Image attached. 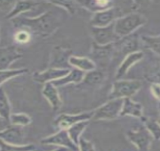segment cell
Here are the masks:
<instances>
[{"label": "cell", "mask_w": 160, "mask_h": 151, "mask_svg": "<svg viewBox=\"0 0 160 151\" xmlns=\"http://www.w3.org/2000/svg\"><path fill=\"white\" fill-rule=\"evenodd\" d=\"M42 94L48 100L54 110H58L62 105L61 98L58 93L57 88L52 83H45L42 89Z\"/></svg>", "instance_id": "cell-13"}, {"label": "cell", "mask_w": 160, "mask_h": 151, "mask_svg": "<svg viewBox=\"0 0 160 151\" xmlns=\"http://www.w3.org/2000/svg\"><path fill=\"white\" fill-rule=\"evenodd\" d=\"M11 104L6 93L2 87H0V118L9 122L11 113Z\"/></svg>", "instance_id": "cell-20"}, {"label": "cell", "mask_w": 160, "mask_h": 151, "mask_svg": "<svg viewBox=\"0 0 160 151\" xmlns=\"http://www.w3.org/2000/svg\"><path fill=\"white\" fill-rule=\"evenodd\" d=\"M158 123H159V124L160 125V103H159V119H158Z\"/></svg>", "instance_id": "cell-37"}, {"label": "cell", "mask_w": 160, "mask_h": 151, "mask_svg": "<svg viewBox=\"0 0 160 151\" xmlns=\"http://www.w3.org/2000/svg\"><path fill=\"white\" fill-rule=\"evenodd\" d=\"M76 3L82 5L85 8L94 12V13L106 10L112 7V3L109 1H79Z\"/></svg>", "instance_id": "cell-21"}, {"label": "cell", "mask_w": 160, "mask_h": 151, "mask_svg": "<svg viewBox=\"0 0 160 151\" xmlns=\"http://www.w3.org/2000/svg\"><path fill=\"white\" fill-rule=\"evenodd\" d=\"M143 40L149 48L160 56V36H144Z\"/></svg>", "instance_id": "cell-29"}, {"label": "cell", "mask_w": 160, "mask_h": 151, "mask_svg": "<svg viewBox=\"0 0 160 151\" xmlns=\"http://www.w3.org/2000/svg\"><path fill=\"white\" fill-rule=\"evenodd\" d=\"M70 73L69 69H61L52 67L42 72H35L32 75L34 81L39 83H47L61 79Z\"/></svg>", "instance_id": "cell-11"}, {"label": "cell", "mask_w": 160, "mask_h": 151, "mask_svg": "<svg viewBox=\"0 0 160 151\" xmlns=\"http://www.w3.org/2000/svg\"><path fill=\"white\" fill-rule=\"evenodd\" d=\"M143 57V54L141 52H135L128 54L120 65L117 73H116V79H120L122 76H124L126 74V73L128 71L129 68H131L132 65L137 63L140 60L142 59Z\"/></svg>", "instance_id": "cell-17"}, {"label": "cell", "mask_w": 160, "mask_h": 151, "mask_svg": "<svg viewBox=\"0 0 160 151\" xmlns=\"http://www.w3.org/2000/svg\"><path fill=\"white\" fill-rule=\"evenodd\" d=\"M103 78H104V76L102 72L94 70L85 74L82 81L87 85H95L100 84L103 80Z\"/></svg>", "instance_id": "cell-24"}, {"label": "cell", "mask_w": 160, "mask_h": 151, "mask_svg": "<svg viewBox=\"0 0 160 151\" xmlns=\"http://www.w3.org/2000/svg\"><path fill=\"white\" fill-rule=\"evenodd\" d=\"M92 37L97 45H107L119 39L114 30V23L104 27H92Z\"/></svg>", "instance_id": "cell-6"}, {"label": "cell", "mask_w": 160, "mask_h": 151, "mask_svg": "<svg viewBox=\"0 0 160 151\" xmlns=\"http://www.w3.org/2000/svg\"><path fill=\"white\" fill-rule=\"evenodd\" d=\"M37 147L34 144L13 145L9 144L0 140V151H36Z\"/></svg>", "instance_id": "cell-23"}, {"label": "cell", "mask_w": 160, "mask_h": 151, "mask_svg": "<svg viewBox=\"0 0 160 151\" xmlns=\"http://www.w3.org/2000/svg\"><path fill=\"white\" fill-rule=\"evenodd\" d=\"M28 71V70L26 68L21 69H14V70H0V87L1 85L8 81V79L12 78L15 77V76L22 75L23 73H26Z\"/></svg>", "instance_id": "cell-25"}, {"label": "cell", "mask_w": 160, "mask_h": 151, "mask_svg": "<svg viewBox=\"0 0 160 151\" xmlns=\"http://www.w3.org/2000/svg\"><path fill=\"white\" fill-rule=\"evenodd\" d=\"M14 40L20 44H26L30 41V33L25 30H19L14 35Z\"/></svg>", "instance_id": "cell-30"}, {"label": "cell", "mask_w": 160, "mask_h": 151, "mask_svg": "<svg viewBox=\"0 0 160 151\" xmlns=\"http://www.w3.org/2000/svg\"><path fill=\"white\" fill-rule=\"evenodd\" d=\"M143 114V107L141 103L134 102L130 98H124L120 116H132L134 117H141Z\"/></svg>", "instance_id": "cell-15"}, {"label": "cell", "mask_w": 160, "mask_h": 151, "mask_svg": "<svg viewBox=\"0 0 160 151\" xmlns=\"http://www.w3.org/2000/svg\"><path fill=\"white\" fill-rule=\"evenodd\" d=\"M146 23L143 16L138 13H130L118 18L114 22V30L119 37L128 36Z\"/></svg>", "instance_id": "cell-2"}, {"label": "cell", "mask_w": 160, "mask_h": 151, "mask_svg": "<svg viewBox=\"0 0 160 151\" xmlns=\"http://www.w3.org/2000/svg\"><path fill=\"white\" fill-rule=\"evenodd\" d=\"M142 86L139 80H119L113 83L110 99L127 98L132 97Z\"/></svg>", "instance_id": "cell-3"}, {"label": "cell", "mask_w": 160, "mask_h": 151, "mask_svg": "<svg viewBox=\"0 0 160 151\" xmlns=\"http://www.w3.org/2000/svg\"><path fill=\"white\" fill-rule=\"evenodd\" d=\"M145 125L154 139L160 140V125L157 121L148 119L145 121Z\"/></svg>", "instance_id": "cell-28"}, {"label": "cell", "mask_w": 160, "mask_h": 151, "mask_svg": "<svg viewBox=\"0 0 160 151\" xmlns=\"http://www.w3.org/2000/svg\"><path fill=\"white\" fill-rule=\"evenodd\" d=\"M121 14V12L117 8H110L101 12H96L91 20L90 23L94 27H104L114 23Z\"/></svg>", "instance_id": "cell-8"}, {"label": "cell", "mask_w": 160, "mask_h": 151, "mask_svg": "<svg viewBox=\"0 0 160 151\" xmlns=\"http://www.w3.org/2000/svg\"><path fill=\"white\" fill-rule=\"evenodd\" d=\"M21 58V54L13 45L0 48V70H8L9 67L14 61Z\"/></svg>", "instance_id": "cell-12"}, {"label": "cell", "mask_w": 160, "mask_h": 151, "mask_svg": "<svg viewBox=\"0 0 160 151\" xmlns=\"http://www.w3.org/2000/svg\"><path fill=\"white\" fill-rule=\"evenodd\" d=\"M94 115V111L88 113H82L79 114H61L54 121V125L61 129L67 130L69 128L72 126L76 123L82 121H89L92 119Z\"/></svg>", "instance_id": "cell-10"}, {"label": "cell", "mask_w": 160, "mask_h": 151, "mask_svg": "<svg viewBox=\"0 0 160 151\" xmlns=\"http://www.w3.org/2000/svg\"><path fill=\"white\" fill-rule=\"evenodd\" d=\"M150 91L152 95L160 101V84L155 83L150 86Z\"/></svg>", "instance_id": "cell-35"}, {"label": "cell", "mask_w": 160, "mask_h": 151, "mask_svg": "<svg viewBox=\"0 0 160 151\" xmlns=\"http://www.w3.org/2000/svg\"><path fill=\"white\" fill-rule=\"evenodd\" d=\"M42 2H34V1H18L15 2L14 5L9 13L6 15L7 19H13L14 18L21 15L23 12L31 10L38 5H41Z\"/></svg>", "instance_id": "cell-16"}, {"label": "cell", "mask_w": 160, "mask_h": 151, "mask_svg": "<svg viewBox=\"0 0 160 151\" xmlns=\"http://www.w3.org/2000/svg\"><path fill=\"white\" fill-rule=\"evenodd\" d=\"M9 123L13 125L23 127L31 123V119L25 113H13L10 116Z\"/></svg>", "instance_id": "cell-26"}, {"label": "cell", "mask_w": 160, "mask_h": 151, "mask_svg": "<svg viewBox=\"0 0 160 151\" xmlns=\"http://www.w3.org/2000/svg\"><path fill=\"white\" fill-rule=\"evenodd\" d=\"M51 3L53 5H60L61 7H63V8H64L65 9H66L69 13H70V14L75 13L76 5H75V3H73V2H66V1L51 2Z\"/></svg>", "instance_id": "cell-32"}, {"label": "cell", "mask_w": 160, "mask_h": 151, "mask_svg": "<svg viewBox=\"0 0 160 151\" xmlns=\"http://www.w3.org/2000/svg\"><path fill=\"white\" fill-rule=\"evenodd\" d=\"M71 52L67 49H64L61 47H56L53 50L52 54V65L54 68H63V66H66L67 63H69V59L70 58Z\"/></svg>", "instance_id": "cell-14"}, {"label": "cell", "mask_w": 160, "mask_h": 151, "mask_svg": "<svg viewBox=\"0 0 160 151\" xmlns=\"http://www.w3.org/2000/svg\"><path fill=\"white\" fill-rule=\"evenodd\" d=\"M69 64L83 72H90L95 69V63L89 58L84 57L71 55L69 59Z\"/></svg>", "instance_id": "cell-19"}, {"label": "cell", "mask_w": 160, "mask_h": 151, "mask_svg": "<svg viewBox=\"0 0 160 151\" xmlns=\"http://www.w3.org/2000/svg\"><path fill=\"white\" fill-rule=\"evenodd\" d=\"M138 47V43L136 40L129 39L125 42V44L122 45V52L126 54H131L136 52V49Z\"/></svg>", "instance_id": "cell-31"}, {"label": "cell", "mask_w": 160, "mask_h": 151, "mask_svg": "<svg viewBox=\"0 0 160 151\" xmlns=\"http://www.w3.org/2000/svg\"><path fill=\"white\" fill-rule=\"evenodd\" d=\"M14 26L27 28L40 36H48L55 31L63 22V15L58 11L49 10L38 17L26 18L18 15L12 19Z\"/></svg>", "instance_id": "cell-1"}, {"label": "cell", "mask_w": 160, "mask_h": 151, "mask_svg": "<svg viewBox=\"0 0 160 151\" xmlns=\"http://www.w3.org/2000/svg\"><path fill=\"white\" fill-rule=\"evenodd\" d=\"M0 140L9 144H26L22 127L18 125H12L0 131Z\"/></svg>", "instance_id": "cell-9"}, {"label": "cell", "mask_w": 160, "mask_h": 151, "mask_svg": "<svg viewBox=\"0 0 160 151\" xmlns=\"http://www.w3.org/2000/svg\"><path fill=\"white\" fill-rule=\"evenodd\" d=\"M14 3H15V2L0 1V10L6 11V12H8V14L13 8Z\"/></svg>", "instance_id": "cell-34"}, {"label": "cell", "mask_w": 160, "mask_h": 151, "mask_svg": "<svg viewBox=\"0 0 160 151\" xmlns=\"http://www.w3.org/2000/svg\"><path fill=\"white\" fill-rule=\"evenodd\" d=\"M85 74V72L81 71L78 69H74V70L70 71V73L65 76L59 79L54 80V81L52 82V83L56 88L70 84V83H79L84 79Z\"/></svg>", "instance_id": "cell-18"}, {"label": "cell", "mask_w": 160, "mask_h": 151, "mask_svg": "<svg viewBox=\"0 0 160 151\" xmlns=\"http://www.w3.org/2000/svg\"><path fill=\"white\" fill-rule=\"evenodd\" d=\"M123 101H124V99L122 98L110 100L109 102L102 105L95 111H94L92 119L104 120L116 119V117L120 116Z\"/></svg>", "instance_id": "cell-4"}, {"label": "cell", "mask_w": 160, "mask_h": 151, "mask_svg": "<svg viewBox=\"0 0 160 151\" xmlns=\"http://www.w3.org/2000/svg\"><path fill=\"white\" fill-rule=\"evenodd\" d=\"M89 123V121H82L80 123H76L73 125L72 126L70 127L67 129V132H68L69 136L71 138L72 142L75 143L76 145L79 144V141L80 138H81V134L83 132V131L86 128Z\"/></svg>", "instance_id": "cell-22"}, {"label": "cell", "mask_w": 160, "mask_h": 151, "mask_svg": "<svg viewBox=\"0 0 160 151\" xmlns=\"http://www.w3.org/2000/svg\"><path fill=\"white\" fill-rule=\"evenodd\" d=\"M112 44L107 45H99L97 44L94 45L93 56L97 59H104L109 56L111 52Z\"/></svg>", "instance_id": "cell-27"}, {"label": "cell", "mask_w": 160, "mask_h": 151, "mask_svg": "<svg viewBox=\"0 0 160 151\" xmlns=\"http://www.w3.org/2000/svg\"><path fill=\"white\" fill-rule=\"evenodd\" d=\"M127 136L129 141L135 145L139 151H149L153 139L146 127L130 131L127 133Z\"/></svg>", "instance_id": "cell-5"}, {"label": "cell", "mask_w": 160, "mask_h": 151, "mask_svg": "<svg viewBox=\"0 0 160 151\" xmlns=\"http://www.w3.org/2000/svg\"><path fill=\"white\" fill-rule=\"evenodd\" d=\"M78 147L79 151H95L93 143L82 137L79 139Z\"/></svg>", "instance_id": "cell-33"}, {"label": "cell", "mask_w": 160, "mask_h": 151, "mask_svg": "<svg viewBox=\"0 0 160 151\" xmlns=\"http://www.w3.org/2000/svg\"><path fill=\"white\" fill-rule=\"evenodd\" d=\"M41 143L45 145H51V146L54 145V146L65 147L72 151H79V147L72 142L71 138L69 136L67 130L65 129H61L58 133L44 138L42 140Z\"/></svg>", "instance_id": "cell-7"}, {"label": "cell", "mask_w": 160, "mask_h": 151, "mask_svg": "<svg viewBox=\"0 0 160 151\" xmlns=\"http://www.w3.org/2000/svg\"><path fill=\"white\" fill-rule=\"evenodd\" d=\"M69 150L67 148H65V147H58V149H55V150L53 151H68Z\"/></svg>", "instance_id": "cell-36"}]
</instances>
